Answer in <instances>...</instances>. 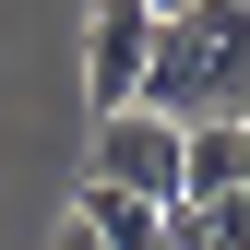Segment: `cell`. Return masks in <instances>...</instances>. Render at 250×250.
<instances>
[{
    "mask_svg": "<svg viewBox=\"0 0 250 250\" xmlns=\"http://www.w3.org/2000/svg\"><path fill=\"white\" fill-rule=\"evenodd\" d=\"M155 12H191V0H155Z\"/></svg>",
    "mask_w": 250,
    "mask_h": 250,
    "instance_id": "9c48e42d",
    "label": "cell"
},
{
    "mask_svg": "<svg viewBox=\"0 0 250 250\" xmlns=\"http://www.w3.org/2000/svg\"><path fill=\"white\" fill-rule=\"evenodd\" d=\"M238 179H250V107H238Z\"/></svg>",
    "mask_w": 250,
    "mask_h": 250,
    "instance_id": "ba28073f",
    "label": "cell"
},
{
    "mask_svg": "<svg viewBox=\"0 0 250 250\" xmlns=\"http://www.w3.org/2000/svg\"><path fill=\"white\" fill-rule=\"evenodd\" d=\"M143 107H167V119H238L250 107V0H191V12L155 24Z\"/></svg>",
    "mask_w": 250,
    "mask_h": 250,
    "instance_id": "6da1fadb",
    "label": "cell"
},
{
    "mask_svg": "<svg viewBox=\"0 0 250 250\" xmlns=\"http://www.w3.org/2000/svg\"><path fill=\"white\" fill-rule=\"evenodd\" d=\"M191 214H203L214 250H250V179H238V191H214V203H191Z\"/></svg>",
    "mask_w": 250,
    "mask_h": 250,
    "instance_id": "5b68a950",
    "label": "cell"
},
{
    "mask_svg": "<svg viewBox=\"0 0 250 250\" xmlns=\"http://www.w3.org/2000/svg\"><path fill=\"white\" fill-rule=\"evenodd\" d=\"M155 0H96V12H83V96L96 107H131L143 96V60H155Z\"/></svg>",
    "mask_w": 250,
    "mask_h": 250,
    "instance_id": "3957f363",
    "label": "cell"
},
{
    "mask_svg": "<svg viewBox=\"0 0 250 250\" xmlns=\"http://www.w3.org/2000/svg\"><path fill=\"white\" fill-rule=\"evenodd\" d=\"M72 214H83V227H96L107 250H167V203H155V191H119V179H83V191H72Z\"/></svg>",
    "mask_w": 250,
    "mask_h": 250,
    "instance_id": "277c9868",
    "label": "cell"
},
{
    "mask_svg": "<svg viewBox=\"0 0 250 250\" xmlns=\"http://www.w3.org/2000/svg\"><path fill=\"white\" fill-rule=\"evenodd\" d=\"M167 250H214V238H203V214H191V203H167Z\"/></svg>",
    "mask_w": 250,
    "mask_h": 250,
    "instance_id": "8992f818",
    "label": "cell"
},
{
    "mask_svg": "<svg viewBox=\"0 0 250 250\" xmlns=\"http://www.w3.org/2000/svg\"><path fill=\"white\" fill-rule=\"evenodd\" d=\"M48 250H107V238H96V227L72 214V227H48Z\"/></svg>",
    "mask_w": 250,
    "mask_h": 250,
    "instance_id": "52a82bcc",
    "label": "cell"
},
{
    "mask_svg": "<svg viewBox=\"0 0 250 250\" xmlns=\"http://www.w3.org/2000/svg\"><path fill=\"white\" fill-rule=\"evenodd\" d=\"M83 179H119V191H155L179 203V119L167 107H96V143H83Z\"/></svg>",
    "mask_w": 250,
    "mask_h": 250,
    "instance_id": "7a4b0ae2",
    "label": "cell"
}]
</instances>
